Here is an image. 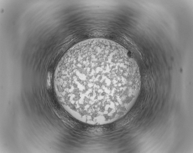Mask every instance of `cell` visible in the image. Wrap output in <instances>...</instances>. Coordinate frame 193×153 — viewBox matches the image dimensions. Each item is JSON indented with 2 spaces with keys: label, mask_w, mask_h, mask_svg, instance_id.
Masks as SVG:
<instances>
[{
  "label": "cell",
  "mask_w": 193,
  "mask_h": 153,
  "mask_svg": "<svg viewBox=\"0 0 193 153\" xmlns=\"http://www.w3.org/2000/svg\"><path fill=\"white\" fill-rule=\"evenodd\" d=\"M59 100L76 119L92 125L115 122L135 104L141 87L136 61L112 40L87 39L63 56L54 76Z\"/></svg>",
  "instance_id": "1"
}]
</instances>
